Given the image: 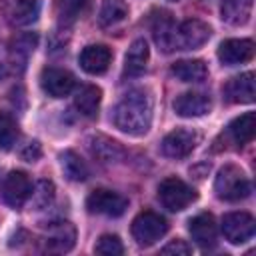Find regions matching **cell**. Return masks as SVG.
<instances>
[{
  "label": "cell",
  "instance_id": "cell-1",
  "mask_svg": "<svg viewBox=\"0 0 256 256\" xmlns=\"http://www.w3.org/2000/svg\"><path fill=\"white\" fill-rule=\"evenodd\" d=\"M114 124L130 136H142L152 124V100L144 90H130L114 108Z\"/></svg>",
  "mask_w": 256,
  "mask_h": 256
},
{
  "label": "cell",
  "instance_id": "cell-2",
  "mask_svg": "<svg viewBox=\"0 0 256 256\" xmlns=\"http://www.w3.org/2000/svg\"><path fill=\"white\" fill-rule=\"evenodd\" d=\"M250 182L246 178V174L234 166V164H226L224 168L218 170V176L214 180V192L220 200L226 202H240L244 198L250 196Z\"/></svg>",
  "mask_w": 256,
  "mask_h": 256
},
{
  "label": "cell",
  "instance_id": "cell-3",
  "mask_svg": "<svg viewBox=\"0 0 256 256\" xmlns=\"http://www.w3.org/2000/svg\"><path fill=\"white\" fill-rule=\"evenodd\" d=\"M158 198L170 212H180L196 200V192L180 178H166L158 186Z\"/></svg>",
  "mask_w": 256,
  "mask_h": 256
},
{
  "label": "cell",
  "instance_id": "cell-4",
  "mask_svg": "<svg viewBox=\"0 0 256 256\" xmlns=\"http://www.w3.org/2000/svg\"><path fill=\"white\" fill-rule=\"evenodd\" d=\"M166 230L168 222L164 220V216L152 210H144L132 220V236L140 246H152L166 234Z\"/></svg>",
  "mask_w": 256,
  "mask_h": 256
},
{
  "label": "cell",
  "instance_id": "cell-5",
  "mask_svg": "<svg viewBox=\"0 0 256 256\" xmlns=\"http://www.w3.org/2000/svg\"><path fill=\"white\" fill-rule=\"evenodd\" d=\"M86 208L92 214H102V216H122L128 208V200L108 188H96L88 194L86 198Z\"/></svg>",
  "mask_w": 256,
  "mask_h": 256
},
{
  "label": "cell",
  "instance_id": "cell-6",
  "mask_svg": "<svg viewBox=\"0 0 256 256\" xmlns=\"http://www.w3.org/2000/svg\"><path fill=\"white\" fill-rule=\"evenodd\" d=\"M0 194H2V200H4L8 206H12V208H22V206L30 200L32 182H30V178H28L24 172L12 170V172L2 180Z\"/></svg>",
  "mask_w": 256,
  "mask_h": 256
},
{
  "label": "cell",
  "instance_id": "cell-7",
  "mask_svg": "<svg viewBox=\"0 0 256 256\" xmlns=\"http://www.w3.org/2000/svg\"><path fill=\"white\" fill-rule=\"evenodd\" d=\"M256 222L248 212H230L222 218V234L230 244H244L254 236Z\"/></svg>",
  "mask_w": 256,
  "mask_h": 256
},
{
  "label": "cell",
  "instance_id": "cell-8",
  "mask_svg": "<svg viewBox=\"0 0 256 256\" xmlns=\"http://www.w3.org/2000/svg\"><path fill=\"white\" fill-rule=\"evenodd\" d=\"M212 30L206 22L198 20V18H190L184 20L178 28H176V44L178 50H194L200 48L202 44L208 42Z\"/></svg>",
  "mask_w": 256,
  "mask_h": 256
},
{
  "label": "cell",
  "instance_id": "cell-9",
  "mask_svg": "<svg viewBox=\"0 0 256 256\" xmlns=\"http://www.w3.org/2000/svg\"><path fill=\"white\" fill-rule=\"evenodd\" d=\"M198 144V134L194 130H186V128H176L172 130L170 134L164 136L162 144H160V150L164 156L168 158H186Z\"/></svg>",
  "mask_w": 256,
  "mask_h": 256
},
{
  "label": "cell",
  "instance_id": "cell-10",
  "mask_svg": "<svg viewBox=\"0 0 256 256\" xmlns=\"http://www.w3.org/2000/svg\"><path fill=\"white\" fill-rule=\"evenodd\" d=\"M40 86L42 90L52 98H62L72 92L74 88V76L64 68L48 66L40 74Z\"/></svg>",
  "mask_w": 256,
  "mask_h": 256
},
{
  "label": "cell",
  "instance_id": "cell-11",
  "mask_svg": "<svg viewBox=\"0 0 256 256\" xmlns=\"http://www.w3.org/2000/svg\"><path fill=\"white\" fill-rule=\"evenodd\" d=\"M74 244H76V228L66 220L54 222L44 236V248L48 252L64 254V252H70Z\"/></svg>",
  "mask_w": 256,
  "mask_h": 256
},
{
  "label": "cell",
  "instance_id": "cell-12",
  "mask_svg": "<svg viewBox=\"0 0 256 256\" xmlns=\"http://www.w3.org/2000/svg\"><path fill=\"white\" fill-rule=\"evenodd\" d=\"M254 56V42L250 38H230L218 46V58L226 66L244 64Z\"/></svg>",
  "mask_w": 256,
  "mask_h": 256
},
{
  "label": "cell",
  "instance_id": "cell-13",
  "mask_svg": "<svg viewBox=\"0 0 256 256\" xmlns=\"http://www.w3.org/2000/svg\"><path fill=\"white\" fill-rule=\"evenodd\" d=\"M40 0H4V16L14 26H28L40 16Z\"/></svg>",
  "mask_w": 256,
  "mask_h": 256
},
{
  "label": "cell",
  "instance_id": "cell-14",
  "mask_svg": "<svg viewBox=\"0 0 256 256\" xmlns=\"http://www.w3.org/2000/svg\"><path fill=\"white\" fill-rule=\"evenodd\" d=\"M188 230L192 240L200 246V248H212L216 244V236H218V226L212 214H198L188 222Z\"/></svg>",
  "mask_w": 256,
  "mask_h": 256
},
{
  "label": "cell",
  "instance_id": "cell-15",
  "mask_svg": "<svg viewBox=\"0 0 256 256\" xmlns=\"http://www.w3.org/2000/svg\"><path fill=\"white\" fill-rule=\"evenodd\" d=\"M210 108H212V100L208 94H202V92H186L174 100L176 114H180L184 118L204 116L210 112Z\"/></svg>",
  "mask_w": 256,
  "mask_h": 256
},
{
  "label": "cell",
  "instance_id": "cell-16",
  "mask_svg": "<svg viewBox=\"0 0 256 256\" xmlns=\"http://www.w3.org/2000/svg\"><path fill=\"white\" fill-rule=\"evenodd\" d=\"M110 60H112V52L102 44L86 46L78 58L82 70L88 74H104L110 66Z\"/></svg>",
  "mask_w": 256,
  "mask_h": 256
},
{
  "label": "cell",
  "instance_id": "cell-17",
  "mask_svg": "<svg viewBox=\"0 0 256 256\" xmlns=\"http://www.w3.org/2000/svg\"><path fill=\"white\" fill-rule=\"evenodd\" d=\"M176 24L174 20L170 18L168 12H160L154 20H152V34H154V42L158 44L160 50L164 52H172V50H178V44H176Z\"/></svg>",
  "mask_w": 256,
  "mask_h": 256
},
{
  "label": "cell",
  "instance_id": "cell-18",
  "mask_svg": "<svg viewBox=\"0 0 256 256\" xmlns=\"http://www.w3.org/2000/svg\"><path fill=\"white\" fill-rule=\"evenodd\" d=\"M224 96L234 104L254 102V72H244L228 80V84L224 86Z\"/></svg>",
  "mask_w": 256,
  "mask_h": 256
},
{
  "label": "cell",
  "instance_id": "cell-19",
  "mask_svg": "<svg viewBox=\"0 0 256 256\" xmlns=\"http://www.w3.org/2000/svg\"><path fill=\"white\" fill-rule=\"evenodd\" d=\"M88 148H90L92 156H96V158H98L100 162H104V164H112V162H118V160L124 158L122 146H120L116 140H112V138H108V136H102V134L92 136V138L88 140Z\"/></svg>",
  "mask_w": 256,
  "mask_h": 256
},
{
  "label": "cell",
  "instance_id": "cell-20",
  "mask_svg": "<svg viewBox=\"0 0 256 256\" xmlns=\"http://www.w3.org/2000/svg\"><path fill=\"white\" fill-rule=\"evenodd\" d=\"M148 44L138 38L130 44L128 52H126V58H124V74L128 76H140L144 70H146V64H148Z\"/></svg>",
  "mask_w": 256,
  "mask_h": 256
},
{
  "label": "cell",
  "instance_id": "cell-21",
  "mask_svg": "<svg viewBox=\"0 0 256 256\" xmlns=\"http://www.w3.org/2000/svg\"><path fill=\"white\" fill-rule=\"evenodd\" d=\"M100 100H102V90H100L98 86L88 84V86H82V88L76 92V96H74V106L78 108V112H80L82 116L92 118V116H96V112H98Z\"/></svg>",
  "mask_w": 256,
  "mask_h": 256
},
{
  "label": "cell",
  "instance_id": "cell-22",
  "mask_svg": "<svg viewBox=\"0 0 256 256\" xmlns=\"http://www.w3.org/2000/svg\"><path fill=\"white\" fill-rule=\"evenodd\" d=\"M254 128H256V116L254 112H246L236 120H232V124L228 126V134L234 140V144L244 146L254 138Z\"/></svg>",
  "mask_w": 256,
  "mask_h": 256
},
{
  "label": "cell",
  "instance_id": "cell-23",
  "mask_svg": "<svg viewBox=\"0 0 256 256\" xmlns=\"http://www.w3.org/2000/svg\"><path fill=\"white\" fill-rule=\"evenodd\" d=\"M60 166H62V172L68 180L72 182H82L88 178L90 170L86 166V162L74 152V150H64L60 154Z\"/></svg>",
  "mask_w": 256,
  "mask_h": 256
},
{
  "label": "cell",
  "instance_id": "cell-24",
  "mask_svg": "<svg viewBox=\"0 0 256 256\" xmlns=\"http://www.w3.org/2000/svg\"><path fill=\"white\" fill-rule=\"evenodd\" d=\"M128 16V4L124 0H104L100 6L98 22L102 28H112L120 22H124Z\"/></svg>",
  "mask_w": 256,
  "mask_h": 256
},
{
  "label": "cell",
  "instance_id": "cell-25",
  "mask_svg": "<svg viewBox=\"0 0 256 256\" xmlns=\"http://www.w3.org/2000/svg\"><path fill=\"white\" fill-rule=\"evenodd\" d=\"M172 74L182 82H202L208 70L202 60H178L172 64Z\"/></svg>",
  "mask_w": 256,
  "mask_h": 256
},
{
  "label": "cell",
  "instance_id": "cell-26",
  "mask_svg": "<svg viewBox=\"0 0 256 256\" xmlns=\"http://www.w3.org/2000/svg\"><path fill=\"white\" fill-rule=\"evenodd\" d=\"M88 0H54V12L62 26L74 24L80 14L86 10Z\"/></svg>",
  "mask_w": 256,
  "mask_h": 256
},
{
  "label": "cell",
  "instance_id": "cell-27",
  "mask_svg": "<svg viewBox=\"0 0 256 256\" xmlns=\"http://www.w3.org/2000/svg\"><path fill=\"white\" fill-rule=\"evenodd\" d=\"M252 0H224L222 2V18L228 24H244L250 18Z\"/></svg>",
  "mask_w": 256,
  "mask_h": 256
},
{
  "label": "cell",
  "instance_id": "cell-28",
  "mask_svg": "<svg viewBox=\"0 0 256 256\" xmlns=\"http://www.w3.org/2000/svg\"><path fill=\"white\" fill-rule=\"evenodd\" d=\"M36 42H38L36 34H22V36L14 38V40H12V50H10V58H12V62L20 60V62L24 64L26 58H28V54L34 50Z\"/></svg>",
  "mask_w": 256,
  "mask_h": 256
},
{
  "label": "cell",
  "instance_id": "cell-29",
  "mask_svg": "<svg viewBox=\"0 0 256 256\" xmlns=\"http://www.w3.org/2000/svg\"><path fill=\"white\" fill-rule=\"evenodd\" d=\"M18 140V124L10 114H0V148L10 150Z\"/></svg>",
  "mask_w": 256,
  "mask_h": 256
},
{
  "label": "cell",
  "instance_id": "cell-30",
  "mask_svg": "<svg viewBox=\"0 0 256 256\" xmlns=\"http://www.w3.org/2000/svg\"><path fill=\"white\" fill-rule=\"evenodd\" d=\"M96 254L100 256H120L124 254V246L116 234H104L96 242Z\"/></svg>",
  "mask_w": 256,
  "mask_h": 256
},
{
  "label": "cell",
  "instance_id": "cell-31",
  "mask_svg": "<svg viewBox=\"0 0 256 256\" xmlns=\"http://www.w3.org/2000/svg\"><path fill=\"white\" fill-rule=\"evenodd\" d=\"M52 196H54V184L48 182V180H40L38 186H36V190H32V194H30L32 202H34L38 208L46 206V204L52 200Z\"/></svg>",
  "mask_w": 256,
  "mask_h": 256
},
{
  "label": "cell",
  "instance_id": "cell-32",
  "mask_svg": "<svg viewBox=\"0 0 256 256\" xmlns=\"http://www.w3.org/2000/svg\"><path fill=\"white\" fill-rule=\"evenodd\" d=\"M190 252H192V248L184 240H172L170 244H166L162 248V254H174V256H186Z\"/></svg>",
  "mask_w": 256,
  "mask_h": 256
},
{
  "label": "cell",
  "instance_id": "cell-33",
  "mask_svg": "<svg viewBox=\"0 0 256 256\" xmlns=\"http://www.w3.org/2000/svg\"><path fill=\"white\" fill-rule=\"evenodd\" d=\"M22 158H24L26 162H34V160H38V158H40V144H38V142H30V144H26V148L22 150Z\"/></svg>",
  "mask_w": 256,
  "mask_h": 256
},
{
  "label": "cell",
  "instance_id": "cell-34",
  "mask_svg": "<svg viewBox=\"0 0 256 256\" xmlns=\"http://www.w3.org/2000/svg\"><path fill=\"white\" fill-rule=\"evenodd\" d=\"M6 74H8V64H6V60L0 56V80H2Z\"/></svg>",
  "mask_w": 256,
  "mask_h": 256
}]
</instances>
